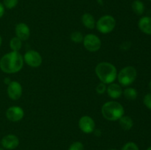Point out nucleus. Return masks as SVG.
<instances>
[{"label":"nucleus","instance_id":"nucleus-2","mask_svg":"<svg viewBox=\"0 0 151 150\" xmlns=\"http://www.w3.org/2000/svg\"><path fill=\"white\" fill-rule=\"evenodd\" d=\"M95 73L100 82L106 85L114 82L117 77V70L114 65L109 62H101L95 68Z\"/></svg>","mask_w":151,"mask_h":150},{"label":"nucleus","instance_id":"nucleus-27","mask_svg":"<svg viewBox=\"0 0 151 150\" xmlns=\"http://www.w3.org/2000/svg\"><path fill=\"white\" fill-rule=\"evenodd\" d=\"M10 82H11V79H10V77H5L4 79V83L6 84L7 85H8L10 83Z\"/></svg>","mask_w":151,"mask_h":150},{"label":"nucleus","instance_id":"nucleus-19","mask_svg":"<svg viewBox=\"0 0 151 150\" xmlns=\"http://www.w3.org/2000/svg\"><path fill=\"white\" fill-rule=\"evenodd\" d=\"M22 47V41L17 37H13L10 41V48L13 51H19Z\"/></svg>","mask_w":151,"mask_h":150},{"label":"nucleus","instance_id":"nucleus-9","mask_svg":"<svg viewBox=\"0 0 151 150\" xmlns=\"http://www.w3.org/2000/svg\"><path fill=\"white\" fill-rule=\"evenodd\" d=\"M6 118L10 121L18 122L20 121L24 116V110L19 106H11L8 107L5 113Z\"/></svg>","mask_w":151,"mask_h":150},{"label":"nucleus","instance_id":"nucleus-29","mask_svg":"<svg viewBox=\"0 0 151 150\" xmlns=\"http://www.w3.org/2000/svg\"><path fill=\"white\" fill-rule=\"evenodd\" d=\"M1 44H2V38H1V36L0 35V47H1Z\"/></svg>","mask_w":151,"mask_h":150},{"label":"nucleus","instance_id":"nucleus-32","mask_svg":"<svg viewBox=\"0 0 151 150\" xmlns=\"http://www.w3.org/2000/svg\"><path fill=\"white\" fill-rule=\"evenodd\" d=\"M108 150H116V149H108Z\"/></svg>","mask_w":151,"mask_h":150},{"label":"nucleus","instance_id":"nucleus-20","mask_svg":"<svg viewBox=\"0 0 151 150\" xmlns=\"http://www.w3.org/2000/svg\"><path fill=\"white\" fill-rule=\"evenodd\" d=\"M84 36L83 35L82 32H79V31H75L72 32L70 35V39L72 42L76 43V44H79V43L83 42V41Z\"/></svg>","mask_w":151,"mask_h":150},{"label":"nucleus","instance_id":"nucleus-16","mask_svg":"<svg viewBox=\"0 0 151 150\" xmlns=\"http://www.w3.org/2000/svg\"><path fill=\"white\" fill-rule=\"evenodd\" d=\"M119 123L121 128L125 131H128L132 129L134 126V121L130 116H123L119 119Z\"/></svg>","mask_w":151,"mask_h":150},{"label":"nucleus","instance_id":"nucleus-10","mask_svg":"<svg viewBox=\"0 0 151 150\" xmlns=\"http://www.w3.org/2000/svg\"><path fill=\"white\" fill-rule=\"evenodd\" d=\"M22 86L17 81H11L7 85V93L9 98L12 100H18L22 95Z\"/></svg>","mask_w":151,"mask_h":150},{"label":"nucleus","instance_id":"nucleus-26","mask_svg":"<svg viewBox=\"0 0 151 150\" xmlns=\"http://www.w3.org/2000/svg\"><path fill=\"white\" fill-rule=\"evenodd\" d=\"M4 10H5V7H4L2 3L0 2V19H1L3 17V16H4V11H5Z\"/></svg>","mask_w":151,"mask_h":150},{"label":"nucleus","instance_id":"nucleus-6","mask_svg":"<svg viewBox=\"0 0 151 150\" xmlns=\"http://www.w3.org/2000/svg\"><path fill=\"white\" fill-rule=\"evenodd\" d=\"M84 47L90 52H95L100 49L102 45L101 41L97 35L90 33L85 35L83 41Z\"/></svg>","mask_w":151,"mask_h":150},{"label":"nucleus","instance_id":"nucleus-5","mask_svg":"<svg viewBox=\"0 0 151 150\" xmlns=\"http://www.w3.org/2000/svg\"><path fill=\"white\" fill-rule=\"evenodd\" d=\"M116 19L111 15H104L96 21L97 31L102 34H109L114 29L116 26Z\"/></svg>","mask_w":151,"mask_h":150},{"label":"nucleus","instance_id":"nucleus-21","mask_svg":"<svg viewBox=\"0 0 151 150\" xmlns=\"http://www.w3.org/2000/svg\"><path fill=\"white\" fill-rule=\"evenodd\" d=\"M2 4L5 8L11 10L17 6L19 4V0H3Z\"/></svg>","mask_w":151,"mask_h":150},{"label":"nucleus","instance_id":"nucleus-23","mask_svg":"<svg viewBox=\"0 0 151 150\" xmlns=\"http://www.w3.org/2000/svg\"><path fill=\"white\" fill-rule=\"evenodd\" d=\"M68 150H84V146L83 143L80 141H75L69 146Z\"/></svg>","mask_w":151,"mask_h":150},{"label":"nucleus","instance_id":"nucleus-31","mask_svg":"<svg viewBox=\"0 0 151 150\" xmlns=\"http://www.w3.org/2000/svg\"><path fill=\"white\" fill-rule=\"evenodd\" d=\"M146 150H151V146H150V147H148V148Z\"/></svg>","mask_w":151,"mask_h":150},{"label":"nucleus","instance_id":"nucleus-8","mask_svg":"<svg viewBox=\"0 0 151 150\" xmlns=\"http://www.w3.org/2000/svg\"><path fill=\"white\" fill-rule=\"evenodd\" d=\"M78 126L80 129L84 133H92L95 129V122L91 116H83L79 119Z\"/></svg>","mask_w":151,"mask_h":150},{"label":"nucleus","instance_id":"nucleus-3","mask_svg":"<svg viewBox=\"0 0 151 150\" xmlns=\"http://www.w3.org/2000/svg\"><path fill=\"white\" fill-rule=\"evenodd\" d=\"M101 113L106 120L115 121L124 116L125 110L123 106L118 101H109L102 106Z\"/></svg>","mask_w":151,"mask_h":150},{"label":"nucleus","instance_id":"nucleus-22","mask_svg":"<svg viewBox=\"0 0 151 150\" xmlns=\"http://www.w3.org/2000/svg\"><path fill=\"white\" fill-rule=\"evenodd\" d=\"M121 150H139V148L138 145L137 144L130 141V142H128L125 144H124Z\"/></svg>","mask_w":151,"mask_h":150},{"label":"nucleus","instance_id":"nucleus-30","mask_svg":"<svg viewBox=\"0 0 151 150\" xmlns=\"http://www.w3.org/2000/svg\"><path fill=\"white\" fill-rule=\"evenodd\" d=\"M149 88H150V90L151 91V80L150 81V82H149Z\"/></svg>","mask_w":151,"mask_h":150},{"label":"nucleus","instance_id":"nucleus-1","mask_svg":"<svg viewBox=\"0 0 151 150\" xmlns=\"http://www.w3.org/2000/svg\"><path fill=\"white\" fill-rule=\"evenodd\" d=\"M23 56L19 51H10L0 59V69L5 74H15L20 71L24 66Z\"/></svg>","mask_w":151,"mask_h":150},{"label":"nucleus","instance_id":"nucleus-12","mask_svg":"<svg viewBox=\"0 0 151 150\" xmlns=\"http://www.w3.org/2000/svg\"><path fill=\"white\" fill-rule=\"evenodd\" d=\"M16 36L22 41H27L30 36V29L29 26L24 22L17 24L15 27Z\"/></svg>","mask_w":151,"mask_h":150},{"label":"nucleus","instance_id":"nucleus-24","mask_svg":"<svg viewBox=\"0 0 151 150\" xmlns=\"http://www.w3.org/2000/svg\"><path fill=\"white\" fill-rule=\"evenodd\" d=\"M143 103L147 109L151 110V93L147 94L143 99Z\"/></svg>","mask_w":151,"mask_h":150},{"label":"nucleus","instance_id":"nucleus-13","mask_svg":"<svg viewBox=\"0 0 151 150\" xmlns=\"http://www.w3.org/2000/svg\"><path fill=\"white\" fill-rule=\"evenodd\" d=\"M122 91H122V86L119 84L115 83V82L109 84L106 89V92L109 96L113 99H119L122 95Z\"/></svg>","mask_w":151,"mask_h":150},{"label":"nucleus","instance_id":"nucleus-15","mask_svg":"<svg viewBox=\"0 0 151 150\" xmlns=\"http://www.w3.org/2000/svg\"><path fill=\"white\" fill-rule=\"evenodd\" d=\"M81 21L84 26L89 29H93L96 26V21L93 15L91 13H86L81 17Z\"/></svg>","mask_w":151,"mask_h":150},{"label":"nucleus","instance_id":"nucleus-28","mask_svg":"<svg viewBox=\"0 0 151 150\" xmlns=\"http://www.w3.org/2000/svg\"><path fill=\"white\" fill-rule=\"evenodd\" d=\"M94 132V133L95 134V135H97V136H100V135H101V134H102L101 131L99 130V129H94V132Z\"/></svg>","mask_w":151,"mask_h":150},{"label":"nucleus","instance_id":"nucleus-34","mask_svg":"<svg viewBox=\"0 0 151 150\" xmlns=\"http://www.w3.org/2000/svg\"><path fill=\"white\" fill-rule=\"evenodd\" d=\"M149 1H151V0H149Z\"/></svg>","mask_w":151,"mask_h":150},{"label":"nucleus","instance_id":"nucleus-7","mask_svg":"<svg viewBox=\"0 0 151 150\" xmlns=\"http://www.w3.org/2000/svg\"><path fill=\"white\" fill-rule=\"evenodd\" d=\"M24 62L32 68H38L42 63V57L38 51L35 50H29L23 56Z\"/></svg>","mask_w":151,"mask_h":150},{"label":"nucleus","instance_id":"nucleus-17","mask_svg":"<svg viewBox=\"0 0 151 150\" xmlns=\"http://www.w3.org/2000/svg\"><path fill=\"white\" fill-rule=\"evenodd\" d=\"M131 8L134 13L137 16H142L145 10L144 3L141 0H134L131 4Z\"/></svg>","mask_w":151,"mask_h":150},{"label":"nucleus","instance_id":"nucleus-18","mask_svg":"<svg viewBox=\"0 0 151 150\" xmlns=\"http://www.w3.org/2000/svg\"><path fill=\"white\" fill-rule=\"evenodd\" d=\"M122 94H123L124 97L126 99L130 100V101L135 100L137 98V96H138V93H137V90L134 88H131V87H128V88H125L122 91Z\"/></svg>","mask_w":151,"mask_h":150},{"label":"nucleus","instance_id":"nucleus-33","mask_svg":"<svg viewBox=\"0 0 151 150\" xmlns=\"http://www.w3.org/2000/svg\"><path fill=\"white\" fill-rule=\"evenodd\" d=\"M0 150H4V149L3 148V147L2 148H1V147H0Z\"/></svg>","mask_w":151,"mask_h":150},{"label":"nucleus","instance_id":"nucleus-25","mask_svg":"<svg viewBox=\"0 0 151 150\" xmlns=\"http://www.w3.org/2000/svg\"><path fill=\"white\" fill-rule=\"evenodd\" d=\"M107 89V86L103 82H100L96 87V92L98 94H103L106 91Z\"/></svg>","mask_w":151,"mask_h":150},{"label":"nucleus","instance_id":"nucleus-11","mask_svg":"<svg viewBox=\"0 0 151 150\" xmlns=\"http://www.w3.org/2000/svg\"><path fill=\"white\" fill-rule=\"evenodd\" d=\"M1 144L4 149L13 150L19 146V139L13 134H7L1 138Z\"/></svg>","mask_w":151,"mask_h":150},{"label":"nucleus","instance_id":"nucleus-4","mask_svg":"<svg viewBox=\"0 0 151 150\" xmlns=\"http://www.w3.org/2000/svg\"><path fill=\"white\" fill-rule=\"evenodd\" d=\"M137 76V69L134 66H128L122 68L117 73V80L121 86L128 87L134 82Z\"/></svg>","mask_w":151,"mask_h":150},{"label":"nucleus","instance_id":"nucleus-14","mask_svg":"<svg viewBox=\"0 0 151 150\" xmlns=\"http://www.w3.org/2000/svg\"><path fill=\"white\" fill-rule=\"evenodd\" d=\"M139 29L147 35H151V17L143 16L138 21Z\"/></svg>","mask_w":151,"mask_h":150}]
</instances>
